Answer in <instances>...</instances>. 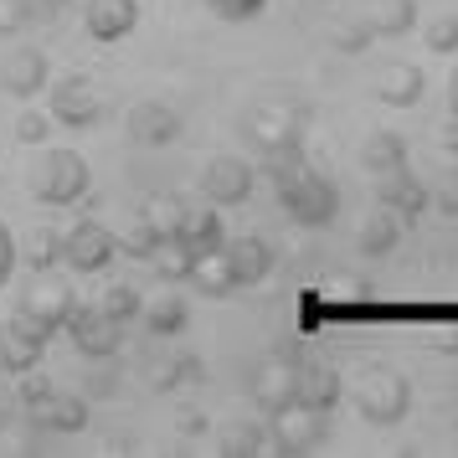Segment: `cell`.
I'll list each match as a JSON object with an SVG mask.
<instances>
[{
  "mask_svg": "<svg viewBox=\"0 0 458 458\" xmlns=\"http://www.w3.org/2000/svg\"><path fill=\"white\" fill-rule=\"evenodd\" d=\"M263 175H268L273 191H278L284 216L299 222V227H330L335 216H340V191H335V181H325V175L304 160V149L268 155Z\"/></svg>",
  "mask_w": 458,
  "mask_h": 458,
  "instance_id": "obj_1",
  "label": "cell"
},
{
  "mask_svg": "<svg viewBox=\"0 0 458 458\" xmlns=\"http://www.w3.org/2000/svg\"><path fill=\"white\" fill-rule=\"evenodd\" d=\"M304 134H310V104H299V98H263L242 114V140L258 155L304 149Z\"/></svg>",
  "mask_w": 458,
  "mask_h": 458,
  "instance_id": "obj_2",
  "label": "cell"
},
{
  "mask_svg": "<svg viewBox=\"0 0 458 458\" xmlns=\"http://www.w3.org/2000/svg\"><path fill=\"white\" fill-rule=\"evenodd\" d=\"M88 186H93V175H88V160L78 149H42L26 170V191L42 207H78Z\"/></svg>",
  "mask_w": 458,
  "mask_h": 458,
  "instance_id": "obj_3",
  "label": "cell"
},
{
  "mask_svg": "<svg viewBox=\"0 0 458 458\" xmlns=\"http://www.w3.org/2000/svg\"><path fill=\"white\" fill-rule=\"evenodd\" d=\"M16 407L21 417L47 437H67V433H83L88 422H93V407H88V396L78 392H52L47 381H26L21 392H16Z\"/></svg>",
  "mask_w": 458,
  "mask_h": 458,
  "instance_id": "obj_4",
  "label": "cell"
},
{
  "mask_svg": "<svg viewBox=\"0 0 458 458\" xmlns=\"http://www.w3.org/2000/svg\"><path fill=\"white\" fill-rule=\"evenodd\" d=\"M351 402L371 428H396L407 417V407H412V381L402 371H392V366H371V371L355 376Z\"/></svg>",
  "mask_w": 458,
  "mask_h": 458,
  "instance_id": "obj_5",
  "label": "cell"
},
{
  "mask_svg": "<svg viewBox=\"0 0 458 458\" xmlns=\"http://www.w3.org/2000/svg\"><path fill=\"white\" fill-rule=\"evenodd\" d=\"M330 437V412H314L304 402H289V407H273V422H268V448L273 454H289V458H304L314 448H325Z\"/></svg>",
  "mask_w": 458,
  "mask_h": 458,
  "instance_id": "obj_6",
  "label": "cell"
},
{
  "mask_svg": "<svg viewBox=\"0 0 458 458\" xmlns=\"http://www.w3.org/2000/svg\"><path fill=\"white\" fill-rule=\"evenodd\" d=\"M72 284H63L57 273H37V284H26L21 293V319H31L37 330L52 340V335L67 325V314H72Z\"/></svg>",
  "mask_w": 458,
  "mask_h": 458,
  "instance_id": "obj_7",
  "label": "cell"
},
{
  "mask_svg": "<svg viewBox=\"0 0 458 458\" xmlns=\"http://www.w3.org/2000/svg\"><path fill=\"white\" fill-rule=\"evenodd\" d=\"M63 330L72 335L78 355H88V360H108V355L124 351V325L108 319L104 310H93V304H72V314H67Z\"/></svg>",
  "mask_w": 458,
  "mask_h": 458,
  "instance_id": "obj_8",
  "label": "cell"
},
{
  "mask_svg": "<svg viewBox=\"0 0 458 458\" xmlns=\"http://www.w3.org/2000/svg\"><path fill=\"white\" fill-rule=\"evenodd\" d=\"M201 201L207 207H242L252 196V186H258V170L248 165V160H232V155H216V160H207L201 165Z\"/></svg>",
  "mask_w": 458,
  "mask_h": 458,
  "instance_id": "obj_9",
  "label": "cell"
},
{
  "mask_svg": "<svg viewBox=\"0 0 458 458\" xmlns=\"http://www.w3.org/2000/svg\"><path fill=\"white\" fill-rule=\"evenodd\" d=\"M52 88V124L63 129H98L104 124V98L83 83V72H67Z\"/></svg>",
  "mask_w": 458,
  "mask_h": 458,
  "instance_id": "obj_10",
  "label": "cell"
},
{
  "mask_svg": "<svg viewBox=\"0 0 458 458\" xmlns=\"http://www.w3.org/2000/svg\"><path fill=\"white\" fill-rule=\"evenodd\" d=\"M114 252H119V242L104 222H78L72 232H63V263L72 273H104Z\"/></svg>",
  "mask_w": 458,
  "mask_h": 458,
  "instance_id": "obj_11",
  "label": "cell"
},
{
  "mask_svg": "<svg viewBox=\"0 0 458 458\" xmlns=\"http://www.w3.org/2000/svg\"><path fill=\"white\" fill-rule=\"evenodd\" d=\"M181 129H186V119H181V114H175L170 104H160V98H145V104H134V108H129V119H124L129 145H145V149L175 145V140H181Z\"/></svg>",
  "mask_w": 458,
  "mask_h": 458,
  "instance_id": "obj_12",
  "label": "cell"
},
{
  "mask_svg": "<svg viewBox=\"0 0 458 458\" xmlns=\"http://www.w3.org/2000/svg\"><path fill=\"white\" fill-rule=\"evenodd\" d=\"M376 207H386L392 216H402V227H412V222H422V211L433 207V191L402 165L392 175H376Z\"/></svg>",
  "mask_w": 458,
  "mask_h": 458,
  "instance_id": "obj_13",
  "label": "cell"
},
{
  "mask_svg": "<svg viewBox=\"0 0 458 458\" xmlns=\"http://www.w3.org/2000/svg\"><path fill=\"white\" fill-rule=\"evenodd\" d=\"M47 355V335L31 325V319H11V325H0V371L5 376H31L42 366Z\"/></svg>",
  "mask_w": 458,
  "mask_h": 458,
  "instance_id": "obj_14",
  "label": "cell"
},
{
  "mask_svg": "<svg viewBox=\"0 0 458 458\" xmlns=\"http://www.w3.org/2000/svg\"><path fill=\"white\" fill-rule=\"evenodd\" d=\"M47 83H52V63L42 47H21L0 63V93H11V98H37Z\"/></svg>",
  "mask_w": 458,
  "mask_h": 458,
  "instance_id": "obj_15",
  "label": "cell"
},
{
  "mask_svg": "<svg viewBox=\"0 0 458 458\" xmlns=\"http://www.w3.org/2000/svg\"><path fill=\"white\" fill-rule=\"evenodd\" d=\"M83 26L93 42H124L129 31L140 26V0H88L83 5Z\"/></svg>",
  "mask_w": 458,
  "mask_h": 458,
  "instance_id": "obj_16",
  "label": "cell"
},
{
  "mask_svg": "<svg viewBox=\"0 0 458 458\" xmlns=\"http://www.w3.org/2000/svg\"><path fill=\"white\" fill-rule=\"evenodd\" d=\"M222 252H227L232 273H237V289L263 284V278L273 273V263H278L273 242H268V237H258V232H248V237H227V242H222Z\"/></svg>",
  "mask_w": 458,
  "mask_h": 458,
  "instance_id": "obj_17",
  "label": "cell"
},
{
  "mask_svg": "<svg viewBox=\"0 0 458 458\" xmlns=\"http://www.w3.org/2000/svg\"><path fill=\"white\" fill-rule=\"evenodd\" d=\"M371 93L386 108H417L422 93H428V78H422V67H412V63H386L381 72H376Z\"/></svg>",
  "mask_w": 458,
  "mask_h": 458,
  "instance_id": "obj_18",
  "label": "cell"
},
{
  "mask_svg": "<svg viewBox=\"0 0 458 458\" xmlns=\"http://www.w3.org/2000/svg\"><path fill=\"white\" fill-rule=\"evenodd\" d=\"M252 396H258V407H289L299 402V366L293 360H263L258 371H252Z\"/></svg>",
  "mask_w": 458,
  "mask_h": 458,
  "instance_id": "obj_19",
  "label": "cell"
},
{
  "mask_svg": "<svg viewBox=\"0 0 458 458\" xmlns=\"http://www.w3.org/2000/svg\"><path fill=\"white\" fill-rule=\"evenodd\" d=\"M402 242V216H392L386 207H371L360 216V227H355V248L366 252V258H386V252Z\"/></svg>",
  "mask_w": 458,
  "mask_h": 458,
  "instance_id": "obj_20",
  "label": "cell"
},
{
  "mask_svg": "<svg viewBox=\"0 0 458 458\" xmlns=\"http://www.w3.org/2000/svg\"><path fill=\"white\" fill-rule=\"evenodd\" d=\"M186 284H196L207 299H227V293H237V273H232V263H227L222 248H207V252H196Z\"/></svg>",
  "mask_w": 458,
  "mask_h": 458,
  "instance_id": "obj_21",
  "label": "cell"
},
{
  "mask_svg": "<svg viewBox=\"0 0 458 458\" xmlns=\"http://www.w3.org/2000/svg\"><path fill=\"white\" fill-rule=\"evenodd\" d=\"M360 21L371 37H407L417 26V0H366Z\"/></svg>",
  "mask_w": 458,
  "mask_h": 458,
  "instance_id": "obj_22",
  "label": "cell"
},
{
  "mask_svg": "<svg viewBox=\"0 0 458 458\" xmlns=\"http://www.w3.org/2000/svg\"><path fill=\"white\" fill-rule=\"evenodd\" d=\"M407 165V140L402 134H392V129H376V134H366V145H360V170L366 175H392V170Z\"/></svg>",
  "mask_w": 458,
  "mask_h": 458,
  "instance_id": "obj_23",
  "label": "cell"
},
{
  "mask_svg": "<svg viewBox=\"0 0 458 458\" xmlns=\"http://www.w3.org/2000/svg\"><path fill=\"white\" fill-rule=\"evenodd\" d=\"M149 263H155V273H160L165 284H186V278H191V263H196V248H191L181 232H170V237H160V242H155Z\"/></svg>",
  "mask_w": 458,
  "mask_h": 458,
  "instance_id": "obj_24",
  "label": "cell"
},
{
  "mask_svg": "<svg viewBox=\"0 0 458 458\" xmlns=\"http://www.w3.org/2000/svg\"><path fill=\"white\" fill-rule=\"evenodd\" d=\"M299 402L314 407V412L340 407V376L330 366H299Z\"/></svg>",
  "mask_w": 458,
  "mask_h": 458,
  "instance_id": "obj_25",
  "label": "cell"
},
{
  "mask_svg": "<svg viewBox=\"0 0 458 458\" xmlns=\"http://www.w3.org/2000/svg\"><path fill=\"white\" fill-rule=\"evenodd\" d=\"M181 237H186V242H191L196 252L222 248V242H227V227H222V207H186Z\"/></svg>",
  "mask_w": 458,
  "mask_h": 458,
  "instance_id": "obj_26",
  "label": "cell"
},
{
  "mask_svg": "<svg viewBox=\"0 0 458 458\" xmlns=\"http://www.w3.org/2000/svg\"><path fill=\"white\" fill-rule=\"evenodd\" d=\"M140 319H145V330L149 335H181L191 325V310H186V299H175V293H160V299H149L145 310H140Z\"/></svg>",
  "mask_w": 458,
  "mask_h": 458,
  "instance_id": "obj_27",
  "label": "cell"
},
{
  "mask_svg": "<svg viewBox=\"0 0 458 458\" xmlns=\"http://www.w3.org/2000/svg\"><path fill=\"white\" fill-rule=\"evenodd\" d=\"M201 355H165V360H155L149 366V386L155 392H175V386H186V381H201Z\"/></svg>",
  "mask_w": 458,
  "mask_h": 458,
  "instance_id": "obj_28",
  "label": "cell"
},
{
  "mask_svg": "<svg viewBox=\"0 0 458 458\" xmlns=\"http://www.w3.org/2000/svg\"><path fill=\"white\" fill-rule=\"evenodd\" d=\"M263 448H268V428H258V422H237V428H227L216 437L222 458H258Z\"/></svg>",
  "mask_w": 458,
  "mask_h": 458,
  "instance_id": "obj_29",
  "label": "cell"
},
{
  "mask_svg": "<svg viewBox=\"0 0 458 458\" xmlns=\"http://www.w3.org/2000/svg\"><path fill=\"white\" fill-rule=\"evenodd\" d=\"M98 310H104L108 319H119V325H134L140 310H145V299H140L134 284H108V293H104V304H98Z\"/></svg>",
  "mask_w": 458,
  "mask_h": 458,
  "instance_id": "obj_30",
  "label": "cell"
},
{
  "mask_svg": "<svg viewBox=\"0 0 458 458\" xmlns=\"http://www.w3.org/2000/svg\"><path fill=\"white\" fill-rule=\"evenodd\" d=\"M114 242H119V252H129V258H145V263H149V252H155V242H160V232H155V222L140 211V216H134L119 237H114Z\"/></svg>",
  "mask_w": 458,
  "mask_h": 458,
  "instance_id": "obj_31",
  "label": "cell"
},
{
  "mask_svg": "<svg viewBox=\"0 0 458 458\" xmlns=\"http://www.w3.org/2000/svg\"><path fill=\"white\" fill-rule=\"evenodd\" d=\"M26 242H31V248H26V263H31L37 273H52L57 263H63V232H47L42 227V232H31Z\"/></svg>",
  "mask_w": 458,
  "mask_h": 458,
  "instance_id": "obj_32",
  "label": "cell"
},
{
  "mask_svg": "<svg viewBox=\"0 0 458 458\" xmlns=\"http://www.w3.org/2000/svg\"><path fill=\"white\" fill-rule=\"evenodd\" d=\"M371 42H376V37L366 31V21H360V16H355V21H340V26L330 31V47L340 52V57H360Z\"/></svg>",
  "mask_w": 458,
  "mask_h": 458,
  "instance_id": "obj_33",
  "label": "cell"
},
{
  "mask_svg": "<svg viewBox=\"0 0 458 458\" xmlns=\"http://www.w3.org/2000/svg\"><path fill=\"white\" fill-rule=\"evenodd\" d=\"M145 216L155 222L160 237H170V232H181V222H186V207H181V196H155L145 207Z\"/></svg>",
  "mask_w": 458,
  "mask_h": 458,
  "instance_id": "obj_34",
  "label": "cell"
},
{
  "mask_svg": "<svg viewBox=\"0 0 458 458\" xmlns=\"http://www.w3.org/2000/svg\"><path fill=\"white\" fill-rule=\"evenodd\" d=\"M422 42H428V52H437V57H454L458 52V16H437V21H428Z\"/></svg>",
  "mask_w": 458,
  "mask_h": 458,
  "instance_id": "obj_35",
  "label": "cell"
},
{
  "mask_svg": "<svg viewBox=\"0 0 458 458\" xmlns=\"http://www.w3.org/2000/svg\"><path fill=\"white\" fill-rule=\"evenodd\" d=\"M16 140H21V145H47V140H52V114H42V108H26L21 119H16Z\"/></svg>",
  "mask_w": 458,
  "mask_h": 458,
  "instance_id": "obj_36",
  "label": "cell"
},
{
  "mask_svg": "<svg viewBox=\"0 0 458 458\" xmlns=\"http://www.w3.org/2000/svg\"><path fill=\"white\" fill-rule=\"evenodd\" d=\"M207 5L222 16V21H252V16L268 11V0H207Z\"/></svg>",
  "mask_w": 458,
  "mask_h": 458,
  "instance_id": "obj_37",
  "label": "cell"
},
{
  "mask_svg": "<svg viewBox=\"0 0 458 458\" xmlns=\"http://www.w3.org/2000/svg\"><path fill=\"white\" fill-rule=\"evenodd\" d=\"M31 26V0H0V37H16Z\"/></svg>",
  "mask_w": 458,
  "mask_h": 458,
  "instance_id": "obj_38",
  "label": "cell"
},
{
  "mask_svg": "<svg viewBox=\"0 0 458 458\" xmlns=\"http://www.w3.org/2000/svg\"><path fill=\"white\" fill-rule=\"evenodd\" d=\"M330 304H366V278H355V273L330 278Z\"/></svg>",
  "mask_w": 458,
  "mask_h": 458,
  "instance_id": "obj_39",
  "label": "cell"
},
{
  "mask_svg": "<svg viewBox=\"0 0 458 458\" xmlns=\"http://www.w3.org/2000/svg\"><path fill=\"white\" fill-rule=\"evenodd\" d=\"M211 428V417L201 412V407H175V433H186V437H201Z\"/></svg>",
  "mask_w": 458,
  "mask_h": 458,
  "instance_id": "obj_40",
  "label": "cell"
},
{
  "mask_svg": "<svg viewBox=\"0 0 458 458\" xmlns=\"http://www.w3.org/2000/svg\"><path fill=\"white\" fill-rule=\"evenodd\" d=\"M21 263V252H16V237H11V227L0 222V289L11 284V268Z\"/></svg>",
  "mask_w": 458,
  "mask_h": 458,
  "instance_id": "obj_41",
  "label": "cell"
},
{
  "mask_svg": "<svg viewBox=\"0 0 458 458\" xmlns=\"http://www.w3.org/2000/svg\"><path fill=\"white\" fill-rule=\"evenodd\" d=\"M433 201L443 211H454V216H458V155H454V165H448V175H443V186H437Z\"/></svg>",
  "mask_w": 458,
  "mask_h": 458,
  "instance_id": "obj_42",
  "label": "cell"
},
{
  "mask_svg": "<svg viewBox=\"0 0 458 458\" xmlns=\"http://www.w3.org/2000/svg\"><path fill=\"white\" fill-rule=\"evenodd\" d=\"M140 448V437H129V433H108L104 437V454H134Z\"/></svg>",
  "mask_w": 458,
  "mask_h": 458,
  "instance_id": "obj_43",
  "label": "cell"
},
{
  "mask_svg": "<svg viewBox=\"0 0 458 458\" xmlns=\"http://www.w3.org/2000/svg\"><path fill=\"white\" fill-rule=\"evenodd\" d=\"M433 351H448V355H458V330H437V335H433Z\"/></svg>",
  "mask_w": 458,
  "mask_h": 458,
  "instance_id": "obj_44",
  "label": "cell"
},
{
  "mask_svg": "<svg viewBox=\"0 0 458 458\" xmlns=\"http://www.w3.org/2000/svg\"><path fill=\"white\" fill-rule=\"evenodd\" d=\"M437 140H443V149H454V155H458V119H448V124H443V134H437Z\"/></svg>",
  "mask_w": 458,
  "mask_h": 458,
  "instance_id": "obj_45",
  "label": "cell"
},
{
  "mask_svg": "<svg viewBox=\"0 0 458 458\" xmlns=\"http://www.w3.org/2000/svg\"><path fill=\"white\" fill-rule=\"evenodd\" d=\"M448 108H454V119H458V67H454V78H448Z\"/></svg>",
  "mask_w": 458,
  "mask_h": 458,
  "instance_id": "obj_46",
  "label": "cell"
},
{
  "mask_svg": "<svg viewBox=\"0 0 458 458\" xmlns=\"http://www.w3.org/2000/svg\"><path fill=\"white\" fill-rule=\"evenodd\" d=\"M319 5H325V0H319Z\"/></svg>",
  "mask_w": 458,
  "mask_h": 458,
  "instance_id": "obj_47",
  "label": "cell"
},
{
  "mask_svg": "<svg viewBox=\"0 0 458 458\" xmlns=\"http://www.w3.org/2000/svg\"><path fill=\"white\" fill-rule=\"evenodd\" d=\"M63 5H67V0H63Z\"/></svg>",
  "mask_w": 458,
  "mask_h": 458,
  "instance_id": "obj_48",
  "label": "cell"
}]
</instances>
